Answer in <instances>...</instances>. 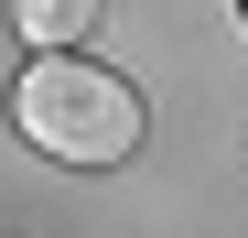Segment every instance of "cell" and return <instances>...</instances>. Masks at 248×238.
<instances>
[{
	"label": "cell",
	"mask_w": 248,
	"mask_h": 238,
	"mask_svg": "<svg viewBox=\"0 0 248 238\" xmlns=\"http://www.w3.org/2000/svg\"><path fill=\"white\" fill-rule=\"evenodd\" d=\"M11 119H22V141L44 152V163H76V173L130 163V152H140V87H130L119 65H87V54H44V65H22Z\"/></svg>",
	"instance_id": "cell-1"
},
{
	"label": "cell",
	"mask_w": 248,
	"mask_h": 238,
	"mask_svg": "<svg viewBox=\"0 0 248 238\" xmlns=\"http://www.w3.org/2000/svg\"><path fill=\"white\" fill-rule=\"evenodd\" d=\"M237 22H248V0H237Z\"/></svg>",
	"instance_id": "cell-3"
},
{
	"label": "cell",
	"mask_w": 248,
	"mask_h": 238,
	"mask_svg": "<svg viewBox=\"0 0 248 238\" xmlns=\"http://www.w3.org/2000/svg\"><path fill=\"white\" fill-rule=\"evenodd\" d=\"M11 22H22L32 54H76V44L97 33V0H11Z\"/></svg>",
	"instance_id": "cell-2"
}]
</instances>
